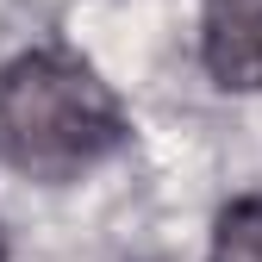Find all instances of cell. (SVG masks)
I'll use <instances>...</instances> for the list:
<instances>
[{
	"label": "cell",
	"instance_id": "obj_1",
	"mask_svg": "<svg viewBox=\"0 0 262 262\" xmlns=\"http://www.w3.org/2000/svg\"><path fill=\"white\" fill-rule=\"evenodd\" d=\"M125 144L113 88L69 50H25L0 69V156L31 181H75Z\"/></svg>",
	"mask_w": 262,
	"mask_h": 262
},
{
	"label": "cell",
	"instance_id": "obj_2",
	"mask_svg": "<svg viewBox=\"0 0 262 262\" xmlns=\"http://www.w3.org/2000/svg\"><path fill=\"white\" fill-rule=\"evenodd\" d=\"M200 62L225 94H262V0H206Z\"/></svg>",
	"mask_w": 262,
	"mask_h": 262
},
{
	"label": "cell",
	"instance_id": "obj_4",
	"mask_svg": "<svg viewBox=\"0 0 262 262\" xmlns=\"http://www.w3.org/2000/svg\"><path fill=\"white\" fill-rule=\"evenodd\" d=\"M0 262H7V244H0Z\"/></svg>",
	"mask_w": 262,
	"mask_h": 262
},
{
	"label": "cell",
	"instance_id": "obj_3",
	"mask_svg": "<svg viewBox=\"0 0 262 262\" xmlns=\"http://www.w3.org/2000/svg\"><path fill=\"white\" fill-rule=\"evenodd\" d=\"M206 262H262V200H231L219 212Z\"/></svg>",
	"mask_w": 262,
	"mask_h": 262
}]
</instances>
